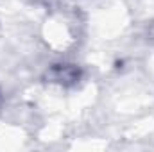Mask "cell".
Returning <instances> with one entry per match:
<instances>
[{"mask_svg": "<svg viewBox=\"0 0 154 152\" xmlns=\"http://www.w3.org/2000/svg\"><path fill=\"white\" fill-rule=\"evenodd\" d=\"M0 104H2V95H0Z\"/></svg>", "mask_w": 154, "mask_h": 152, "instance_id": "cell-2", "label": "cell"}, {"mask_svg": "<svg viewBox=\"0 0 154 152\" xmlns=\"http://www.w3.org/2000/svg\"><path fill=\"white\" fill-rule=\"evenodd\" d=\"M48 81L56 82V84H63V86H72L81 79V72L75 65H54L48 70Z\"/></svg>", "mask_w": 154, "mask_h": 152, "instance_id": "cell-1", "label": "cell"}]
</instances>
